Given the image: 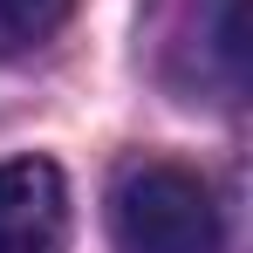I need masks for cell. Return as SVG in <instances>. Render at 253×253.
Returning <instances> with one entry per match:
<instances>
[{"mask_svg": "<svg viewBox=\"0 0 253 253\" xmlns=\"http://www.w3.org/2000/svg\"><path fill=\"white\" fill-rule=\"evenodd\" d=\"M199 89L233 103L247 83V0H199Z\"/></svg>", "mask_w": 253, "mask_h": 253, "instance_id": "cell-3", "label": "cell"}, {"mask_svg": "<svg viewBox=\"0 0 253 253\" xmlns=\"http://www.w3.org/2000/svg\"><path fill=\"white\" fill-rule=\"evenodd\" d=\"M0 253H69V178L48 158L0 165Z\"/></svg>", "mask_w": 253, "mask_h": 253, "instance_id": "cell-2", "label": "cell"}, {"mask_svg": "<svg viewBox=\"0 0 253 253\" xmlns=\"http://www.w3.org/2000/svg\"><path fill=\"white\" fill-rule=\"evenodd\" d=\"M110 233L117 253H219L226 219L199 171L171 158H137L110 185Z\"/></svg>", "mask_w": 253, "mask_h": 253, "instance_id": "cell-1", "label": "cell"}, {"mask_svg": "<svg viewBox=\"0 0 253 253\" xmlns=\"http://www.w3.org/2000/svg\"><path fill=\"white\" fill-rule=\"evenodd\" d=\"M69 14H76V0H0V62L42 48Z\"/></svg>", "mask_w": 253, "mask_h": 253, "instance_id": "cell-4", "label": "cell"}]
</instances>
